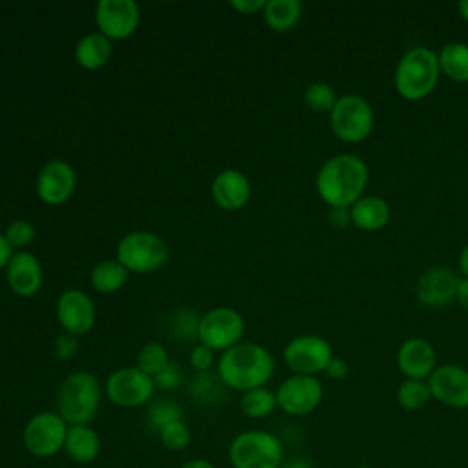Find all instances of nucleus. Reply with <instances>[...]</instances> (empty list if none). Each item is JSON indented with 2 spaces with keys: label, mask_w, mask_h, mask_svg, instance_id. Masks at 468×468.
<instances>
[{
  "label": "nucleus",
  "mask_w": 468,
  "mask_h": 468,
  "mask_svg": "<svg viewBox=\"0 0 468 468\" xmlns=\"http://www.w3.org/2000/svg\"><path fill=\"white\" fill-rule=\"evenodd\" d=\"M369 183L366 161L355 154H336L318 168L314 186L320 199L329 207L351 208L364 196Z\"/></svg>",
  "instance_id": "nucleus-1"
},
{
  "label": "nucleus",
  "mask_w": 468,
  "mask_h": 468,
  "mask_svg": "<svg viewBox=\"0 0 468 468\" xmlns=\"http://www.w3.org/2000/svg\"><path fill=\"white\" fill-rule=\"evenodd\" d=\"M274 373L271 351L256 342H239L223 351L218 360V377L227 388L249 391L263 388Z\"/></svg>",
  "instance_id": "nucleus-2"
},
{
  "label": "nucleus",
  "mask_w": 468,
  "mask_h": 468,
  "mask_svg": "<svg viewBox=\"0 0 468 468\" xmlns=\"http://www.w3.org/2000/svg\"><path fill=\"white\" fill-rule=\"evenodd\" d=\"M441 77L439 57L426 46L410 48L397 62L393 82L397 93L406 101L428 97Z\"/></svg>",
  "instance_id": "nucleus-3"
},
{
  "label": "nucleus",
  "mask_w": 468,
  "mask_h": 468,
  "mask_svg": "<svg viewBox=\"0 0 468 468\" xmlns=\"http://www.w3.org/2000/svg\"><path fill=\"white\" fill-rule=\"evenodd\" d=\"M101 404V384L90 371H73L58 386L57 413L69 424H90Z\"/></svg>",
  "instance_id": "nucleus-4"
},
{
  "label": "nucleus",
  "mask_w": 468,
  "mask_h": 468,
  "mask_svg": "<svg viewBox=\"0 0 468 468\" xmlns=\"http://www.w3.org/2000/svg\"><path fill=\"white\" fill-rule=\"evenodd\" d=\"M229 459L234 468H282L283 446L271 431L247 430L232 439Z\"/></svg>",
  "instance_id": "nucleus-5"
},
{
  "label": "nucleus",
  "mask_w": 468,
  "mask_h": 468,
  "mask_svg": "<svg viewBox=\"0 0 468 468\" xmlns=\"http://www.w3.org/2000/svg\"><path fill=\"white\" fill-rule=\"evenodd\" d=\"M115 260L128 272L148 274L166 263L168 247L161 236L150 230H133L119 239Z\"/></svg>",
  "instance_id": "nucleus-6"
},
{
  "label": "nucleus",
  "mask_w": 468,
  "mask_h": 468,
  "mask_svg": "<svg viewBox=\"0 0 468 468\" xmlns=\"http://www.w3.org/2000/svg\"><path fill=\"white\" fill-rule=\"evenodd\" d=\"M375 124V112L367 99L346 93L336 99L329 113V126L342 143H360L369 137Z\"/></svg>",
  "instance_id": "nucleus-7"
},
{
  "label": "nucleus",
  "mask_w": 468,
  "mask_h": 468,
  "mask_svg": "<svg viewBox=\"0 0 468 468\" xmlns=\"http://www.w3.org/2000/svg\"><path fill=\"white\" fill-rule=\"evenodd\" d=\"M245 333V320L241 313L232 307H214L199 316L197 338L199 344L212 351H227L241 342Z\"/></svg>",
  "instance_id": "nucleus-8"
},
{
  "label": "nucleus",
  "mask_w": 468,
  "mask_h": 468,
  "mask_svg": "<svg viewBox=\"0 0 468 468\" xmlns=\"http://www.w3.org/2000/svg\"><path fill=\"white\" fill-rule=\"evenodd\" d=\"M68 428L69 424L57 411H40L24 426V448L35 457H51L64 448Z\"/></svg>",
  "instance_id": "nucleus-9"
},
{
  "label": "nucleus",
  "mask_w": 468,
  "mask_h": 468,
  "mask_svg": "<svg viewBox=\"0 0 468 468\" xmlns=\"http://www.w3.org/2000/svg\"><path fill=\"white\" fill-rule=\"evenodd\" d=\"M333 356L331 344L320 335H298L283 349V362L292 375L316 377L325 373Z\"/></svg>",
  "instance_id": "nucleus-10"
},
{
  "label": "nucleus",
  "mask_w": 468,
  "mask_h": 468,
  "mask_svg": "<svg viewBox=\"0 0 468 468\" xmlns=\"http://www.w3.org/2000/svg\"><path fill=\"white\" fill-rule=\"evenodd\" d=\"M155 382L150 375L143 373L137 366L115 369L106 378V397L119 408H139L154 397Z\"/></svg>",
  "instance_id": "nucleus-11"
},
{
  "label": "nucleus",
  "mask_w": 468,
  "mask_h": 468,
  "mask_svg": "<svg viewBox=\"0 0 468 468\" xmlns=\"http://www.w3.org/2000/svg\"><path fill=\"white\" fill-rule=\"evenodd\" d=\"M322 399V382L309 375H291L276 389L278 408L292 417L313 413L320 406Z\"/></svg>",
  "instance_id": "nucleus-12"
},
{
  "label": "nucleus",
  "mask_w": 468,
  "mask_h": 468,
  "mask_svg": "<svg viewBox=\"0 0 468 468\" xmlns=\"http://www.w3.org/2000/svg\"><path fill=\"white\" fill-rule=\"evenodd\" d=\"M141 13L133 0H101L95 7L99 33L110 40L128 38L139 27Z\"/></svg>",
  "instance_id": "nucleus-13"
},
{
  "label": "nucleus",
  "mask_w": 468,
  "mask_h": 468,
  "mask_svg": "<svg viewBox=\"0 0 468 468\" xmlns=\"http://www.w3.org/2000/svg\"><path fill=\"white\" fill-rule=\"evenodd\" d=\"M433 400L453 410L468 408V369L459 364H439L428 378Z\"/></svg>",
  "instance_id": "nucleus-14"
},
{
  "label": "nucleus",
  "mask_w": 468,
  "mask_h": 468,
  "mask_svg": "<svg viewBox=\"0 0 468 468\" xmlns=\"http://www.w3.org/2000/svg\"><path fill=\"white\" fill-rule=\"evenodd\" d=\"M459 280L461 278L448 267H430L417 280V302L428 309H444L455 302Z\"/></svg>",
  "instance_id": "nucleus-15"
},
{
  "label": "nucleus",
  "mask_w": 468,
  "mask_h": 468,
  "mask_svg": "<svg viewBox=\"0 0 468 468\" xmlns=\"http://www.w3.org/2000/svg\"><path fill=\"white\" fill-rule=\"evenodd\" d=\"M57 320L66 333L82 336L90 333L95 325V303L93 300L79 289L64 291L57 300Z\"/></svg>",
  "instance_id": "nucleus-16"
},
{
  "label": "nucleus",
  "mask_w": 468,
  "mask_h": 468,
  "mask_svg": "<svg viewBox=\"0 0 468 468\" xmlns=\"http://www.w3.org/2000/svg\"><path fill=\"white\" fill-rule=\"evenodd\" d=\"M77 176L69 163L62 159L48 161L37 176V196L46 205H62L75 190Z\"/></svg>",
  "instance_id": "nucleus-17"
},
{
  "label": "nucleus",
  "mask_w": 468,
  "mask_h": 468,
  "mask_svg": "<svg viewBox=\"0 0 468 468\" xmlns=\"http://www.w3.org/2000/svg\"><path fill=\"white\" fill-rule=\"evenodd\" d=\"M397 366L406 378L428 380L437 367V353L428 340L411 336L400 344Z\"/></svg>",
  "instance_id": "nucleus-18"
},
{
  "label": "nucleus",
  "mask_w": 468,
  "mask_h": 468,
  "mask_svg": "<svg viewBox=\"0 0 468 468\" xmlns=\"http://www.w3.org/2000/svg\"><path fill=\"white\" fill-rule=\"evenodd\" d=\"M5 280L16 296H35L40 291L44 280L38 258L29 250H16L5 267Z\"/></svg>",
  "instance_id": "nucleus-19"
},
{
  "label": "nucleus",
  "mask_w": 468,
  "mask_h": 468,
  "mask_svg": "<svg viewBox=\"0 0 468 468\" xmlns=\"http://www.w3.org/2000/svg\"><path fill=\"white\" fill-rule=\"evenodd\" d=\"M210 192L219 208L239 210L250 197V181L241 170L227 168L214 177Z\"/></svg>",
  "instance_id": "nucleus-20"
},
{
  "label": "nucleus",
  "mask_w": 468,
  "mask_h": 468,
  "mask_svg": "<svg viewBox=\"0 0 468 468\" xmlns=\"http://www.w3.org/2000/svg\"><path fill=\"white\" fill-rule=\"evenodd\" d=\"M351 223L360 230L375 232L388 225L391 218L389 203L375 194H364L351 205Z\"/></svg>",
  "instance_id": "nucleus-21"
},
{
  "label": "nucleus",
  "mask_w": 468,
  "mask_h": 468,
  "mask_svg": "<svg viewBox=\"0 0 468 468\" xmlns=\"http://www.w3.org/2000/svg\"><path fill=\"white\" fill-rule=\"evenodd\" d=\"M64 450L75 463L88 464L99 457L101 439L93 428L88 424H77L68 428Z\"/></svg>",
  "instance_id": "nucleus-22"
},
{
  "label": "nucleus",
  "mask_w": 468,
  "mask_h": 468,
  "mask_svg": "<svg viewBox=\"0 0 468 468\" xmlns=\"http://www.w3.org/2000/svg\"><path fill=\"white\" fill-rule=\"evenodd\" d=\"M112 57V40L102 33H88L75 46V60L84 69H99Z\"/></svg>",
  "instance_id": "nucleus-23"
},
{
  "label": "nucleus",
  "mask_w": 468,
  "mask_h": 468,
  "mask_svg": "<svg viewBox=\"0 0 468 468\" xmlns=\"http://www.w3.org/2000/svg\"><path fill=\"white\" fill-rule=\"evenodd\" d=\"M265 24L276 31H291L302 18V4L298 0H267L263 7Z\"/></svg>",
  "instance_id": "nucleus-24"
},
{
  "label": "nucleus",
  "mask_w": 468,
  "mask_h": 468,
  "mask_svg": "<svg viewBox=\"0 0 468 468\" xmlns=\"http://www.w3.org/2000/svg\"><path fill=\"white\" fill-rule=\"evenodd\" d=\"M439 57L441 73L455 82H468V44L466 42H446Z\"/></svg>",
  "instance_id": "nucleus-25"
},
{
  "label": "nucleus",
  "mask_w": 468,
  "mask_h": 468,
  "mask_svg": "<svg viewBox=\"0 0 468 468\" xmlns=\"http://www.w3.org/2000/svg\"><path fill=\"white\" fill-rule=\"evenodd\" d=\"M128 280V271L117 260L99 261L90 274L91 287L101 294H112L119 291Z\"/></svg>",
  "instance_id": "nucleus-26"
},
{
  "label": "nucleus",
  "mask_w": 468,
  "mask_h": 468,
  "mask_svg": "<svg viewBox=\"0 0 468 468\" xmlns=\"http://www.w3.org/2000/svg\"><path fill=\"white\" fill-rule=\"evenodd\" d=\"M395 397L399 406L408 411L422 410L424 406L430 404V400H433L428 380H411V378H406L399 384Z\"/></svg>",
  "instance_id": "nucleus-27"
},
{
  "label": "nucleus",
  "mask_w": 468,
  "mask_h": 468,
  "mask_svg": "<svg viewBox=\"0 0 468 468\" xmlns=\"http://www.w3.org/2000/svg\"><path fill=\"white\" fill-rule=\"evenodd\" d=\"M239 406H241V411L250 417V419H263L267 415H271L278 402H276V393L267 389L265 386L263 388H254V389H249L241 395V400H239Z\"/></svg>",
  "instance_id": "nucleus-28"
},
{
  "label": "nucleus",
  "mask_w": 468,
  "mask_h": 468,
  "mask_svg": "<svg viewBox=\"0 0 468 468\" xmlns=\"http://www.w3.org/2000/svg\"><path fill=\"white\" fill-rule=\"evenodd\" d=\"M168 364H170L168 351H166V347H165L163 344H159V342H148V344H144V346L139 349V353H137V362H135V366H137L143 373L150 375L152 378H154L155 375H159Z\"/></svg>",
  "instance_id": "nucleus-29"
},
{
  "label": "nucleus",
  "mask_w": 468,
  "mask_h": 468,
  "mask_svg": "<svg viewBox=\"0 0 468 468\" xmlns=\"http://www.w3.org/2000/svg\"><path fill=\"white\" fill-rule=\"evenodd\" d=\"M221 386L225 384L218 375H210L208 371L197 373L190 384V395L199 404H216L223 395Z\"/></svg>",
  "instance_id": "nucleus-30"
},
{
  "label": "nucleus",
  "mask_w": 468,
  "mask_h": 468,
  "mask_svg": "<svg viewBox=\"0 0 468 468\" xmlns=\"http://www.w3.org/2000/svg\"><path fill=\"white\" fill-rule=\"evenodd\" d=\"M336 93L331 84L316 80L311 82L303 91V102L316 113H331L333 106L336 104Z\"/></svg>",
  "instance_id": "nucleus-31"
},
{
  "label": "nucleus",
  "mask_w": 468,
  "mask_h": 468,
  "mask_svg": "<svg viewBox=\"0 0 468 468\" xmlns=\"http://www.w3.org/2000/svg\"><path fill=\"white\" fill-rule=\"evenodd\" d=\"M146 417H148V424L159 431L163 426H166L174 420H179L183 417V410L174 400L159 399L148 406Z\"/></svg>",
  "instance_id": "nucleus-32"
},
{
  "label": "nucleus",
  "mask_w": 468,
  "mask_h": 468,
  "mask_svg": "<svg viewBox=\"0 0 468 468\" xmlns=\"http://www.w3.org/2000/svg\"><path fill=\"white\" fill-rule=\"evenodd\" d=\"M157 433H159L161 444H163L166 450H170V452L185 450V448L190 444V439H192L190 430H188V426L185 424L183 419L174 420V422L163 426Z\"/></svg>",
  "instance_id": "nucleus-33"
},
{
  "label": "nucleus",
  "mask_w": 468,
  "mask_h": 468,
  "mask_svg": "<svg viewBox=\"0 0 468 468\" xmlns=\"http://www.w3.org/2000/svg\"><path fill=\"white\" fill-rule=\"evenodd\" d=\"M35 234L37 232H35L33 223L26 221V219L11 221L4 230V236H5L7 243L11 245V249H18V250H24L27 245H31L35 239Z\"/></svg>",
  "instance_id": "nucleus-34"
},
{
  "label": "nucleus",
  "mask_w": 468,
  "mask_h": 468,
  "mask_svg": "<svg viewBox=\"0 0 468 468\" xmlns=\"http://www.w3.org/2000/svg\"><path fill=\"white\" fill-rule=\"evenodd\" d=\"M197 324L199 318L196 316L194 311L190 309H181L174 314V322H172V331L176 335V338H185L190 340L194 336H197Z\"/></svg>",
  "instance_id": "nucleus-35"
},
{
  "label": "nucleus",
  "mask_w": 468,
  "mask_h": 468,
  "mask_svg": "<svg viewBox=\"0 0 468 468\" xmlns=\"http://www.w3.org/2000/svg\"><path fill=\"white\" fill-rule=\"evenodd\" d=\"M154 382H155V386L157 388H161V389H168V391H172V389H176V388H179L181 386V382H183V371H181V367H179V364H176V362H170L159 375H155L154 377Z\"/></svg>",
  "instance_id": "nucleus-36"
},
{
  "label": "nucleus",
  "mask_w": 468,
  "mask_h": 468,
  "mask_svg": "<svg viewBox=\"0 0 468 468\" xmlns=\"http://www.w3.org/2000/svg\"><path fill=\"white\" fill-rule=\"evenodd\" d=\"M53 349H55V355L60 358V360H69L71 356L77 355V349H79V336L71 335V333H62L57 336L55 344H53Z\"/></svg>",
  "instance_id": "nucleus-37"
},
{
  "label": "nucleus",
  "mask_w": 468,
  "mask_h": 468,
  "mask_svg": "<svg viewBox=\"0 0 468 468\" xmlns=\"http://www.w3.org/2000/svg\"><path fill=\"white\" fill-rule=\"evenodd\" d=\"M188 362L190 366L197 371V373H205L212 367L214 364V351L208 349L207 346L199 344L196 346L192 351H190V356H188Z\"/></svg>",
  "instance_id": "nucleus-38"
},
{
  "label": "nucleus",
  "mask_w": 468,
  "mask_h": 468,
  "mask_svg": "<svg viewBox=\"0 0 468 468\" xmlns=\"http://www.w3.org/2000/svg\"><path fill=\"white\" fill-rule=\"evenodd\" d=\"M327 221L333 229L342 230L351 223V210L346 207H336V208H329L327 212Z\"/></svg>",
  "instance_id": "nucleus-39"
},
{
  "label": "nucleus",
  "mask_w": 468,
  "mask_h": 468,
  "mask_svg": "<svg viewBox=\"0 0 468 468\" xmlns=\"http://www.w3.org/2000/svg\"><path fill=\"white\" fill-rule=\"evenodd\" d=\"M325 375L331 380H344L349 375V362L342 356H333L329 366L325 367Z\"/></svg>",
  "instance_id": "nucleus-40"
},
{
  "label": "nucleus",
  "mask_w": 468,
  "mask_h": 468,
  "mask_svg": "<svg viewBox=\"0 0 468 468\" xmlns=\"http://www.w3.org/2000/svg\"><path fill=\"white\" fill-rule=\"evenodd\" d=\"M267 0H232L230 5L241 13V15H254L258 11H263Z\"/></svg>",
  "instance_id": "nucleus-41"
},
{
  "label": "nucleus",
  "mask_w": 468,
  "mask_h": 468,
  "mask_svg": "<svg viewBox=\"0 0 468 468\" xmlns=\"http://www.w3.org/2000/svg\"><path fill=\"white\" fill-rule=\"evenodd\" d=\"M13 254H15V252H13L11 245L7 243L4 232H0V271L7 267V263H9V260H11Z\"/></svg>",
  "instance_id": "nucleus-42"
},
{
  "label": "nucleus",
  "mask_w": 468,
  "mask_h": 468,
  "mask_svg": "<svg viewBox=\"0 0 468 468\" xmlns=\"http://www.w3.org/2000/svg\"><path fill=\"white\" fill-rule=\"evenodd\" d=\"M455 302H457L464 311H468V278H461V280H459Z\"/></svg>",
  "instance_id": "nucleus-43"
},
{
  "label": "nucleus",
  "mask_w": 468,
  "mask_h": 468,
  "mask_svg": "<svg viewBox=\"0 0 468 468\" xmlns=\"http://www.w3.org/2000/svg\"><path fill=\"white\" fill-rule=\"evenodd\" d=\"M282 468H313V464L303 457H292L285 464H282Z\"/></svg>",
  "instance_id": "nucleus-44"
},
{
  "label": "nucleus",
  "mask_w": 468,
  "mask_h": 468,
  "mask_svg": "<svg viewBox=\"0 0 468 468\" xmlns=\"http://www.w3.org/2000/svg\"><path fill=\"white\" fill-rule=\"evenodd\" d=\"M179 468H216V466L207 459H190L185 464H181Z\"/></svg>",
  "instance_id": "nucleus-45"
},
{
  "label": "nucleus",
  "mask_w": 468,
  "mask_h": 468,
  "mask_svg": "<svg viewBox=\"0 0 468 468\" xmlns=\"http://www.w3.org/2000/svg\"><path fill=\"white\" fill-rule=\"evenodd\" d=\"M459 269L463 272V278H468V243L461 249L459 254Z\"/></svg>",
  "instance_id": "nucleus-46"
},
{
  "label": "nucleus",
  "mask_w": 468,
  "mask_h": 468,
  "mask_svg": "<svg viewBox=\"0 0 468 468\" xmlns=\"http://www.w3.org/2000/svg\"><path fill=\"white\" fill-rule=\"evenodd\" d=\"M457 9H459V15L468 22V0H461Z\"/></svg>",
  "instance_id": "nucleus-47"
},
{
  "label": "nucleus",
  "mask_w": 468,
  "mask_h": 468,
  "mask_svg": "<svg viewBox=\"0 0 468 468\" xmlns=\"http://www.w3.org/2000/svg\"><path fill=\"white\" fill-rule=\"evenodd\" d=\"M353 468H371V466H353Z\"/></svg>",
  "instance_id": "nucleus-48"
}]
</instances>
